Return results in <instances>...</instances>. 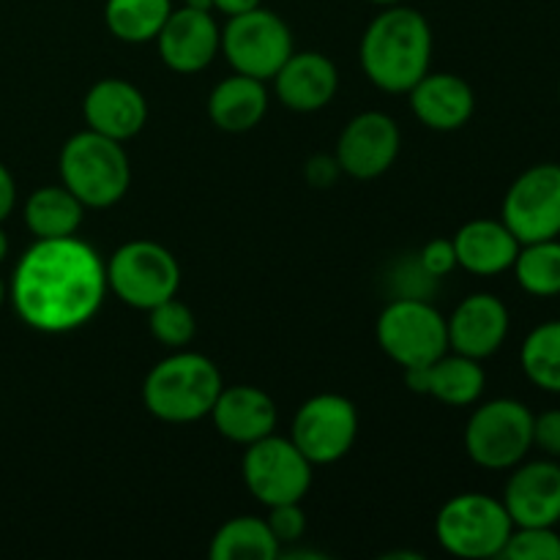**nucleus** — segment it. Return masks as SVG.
<instances>
[{"mask_svg":"<svg viewBox=\"0 0 560 560\" xmlns=\"http://www.w3.org/2000/svg\"><path fill=\"white\" fill-rule=\"evenodd\" d=\"M170 11H173V0H107L104 25L118 42L148 44L156 42Z\"/></svg>","mask_w":560,"mask_h":560,"instance_id":"a878e982","label":"nucleus"},{"mask_svg":"<svg viewBox=\"0 0 560 560\" xmlns=\"http://www.w3.org/2000/svg\"><path fill=\"white\" fill-rule=\"evenodd\" d=\"M501 222L520 244L560 238V164L541 162L514 178L506 189Z\"/></svg>","mask_w":560,"mask_h":560,"instance_id":"f8f14e48","label":"nucleus"},{"mask_svg":"<svg viewBox=\"0 0 560 560\" xmlns=\"http://www.w3.org/2000/svg\"><path fill=\"white\" fill-rule=\"evenodd\" d=\"M501 558L560 560V534L556 528H514Z\"/></svg>","mask_w":560,"mask_h":560,"instance_id":"c756f323","label":"nucleus"},{"mask_svg":"<svg viewBox=\"0 0 560 560\" xmlns=\"http://www.w3.org/2000/svg\"><path fill=\"white\" fill-rule=\"evenodd\" d=\"M514 523L506 506L485 492H463L443 503L435 517V536L443 550L463 560L501 558Z\"/></svg>","mask_w":560,"mask_h":560,"instance_id":"39448f33","label":"nucleus"},{"mask_svg":"<svg viewBox=\"0 0 560 560\" xmlns=\"http://www.w3.org/2000/svg\"><path fill=\"white\" fill-rule=\"evenodd\" d=\"M88 129L109 137V140L126 142L142 131L148 124V102L142 91L120 77H104L93 82L82 102Z\"/></svg>","mask_w":560,"mask_h":560,"instance_id":"f3484780","label":"nucleus"},{"mask_svg":"<svg viewBox=\"0 0 560 560\" xmlns=\"http://www.w3.org/2000/svg\"><path fill=\"white\" fill-rule=\"evenodd\" d=\"M520 366L536 388L560 394V320L541 323L523 339Z\"/></svg>","mask_w":560,"mask_h":560,"instance_id":"cd10ccee","label":"nucleus"},{"mask_svg":"<svg viewBox=\"0 0 560 560\" xmlns=\"http://www.w3.org/2000/svg\"><path fill=\"white\" fill-rule=\"evenodd\" d=\"M312 468L315 465L299 452V446L277 432L249 443L241 459L246 490L266 509L304 501L312 487Z\"/></svg>","mask_w":560,"mask_h":560,"instance_id":"9d476101","label":"nucleus"},{"mask_svg":"<svg viewBox=\"0 0 560 560\" xmlns=\"http://www.w3.org/2000/svg\"><path fill=\"white\" fill-rule=\"evenodd\" d=\"M268 113L266 82L246 74H230L208 96V118L228 135L252 131Z\"/></svg>","mask_w":560,"mask_h":560,"instance_id":"5701e85b","label":"nucleus"},{"mask_svg":"<svg viewBox=\"0 0 560 560\" xmlns=\"http://www.w3.org/2000/svg\"><path fill=\"white\" fill-rule=\"evenodd\" d=\"M16 206V184H14V175L9 173L3 162H0V224L11 217Z\"/></svg>","mask_w":560,"mask_h":560,"instance_id":"f704fd0d","label":"nucleus"},{"mask_svg":"<svg viewBox=\"0 0 560 560\" xmlns=\"http://www.w3.org/2000/svg\"><path fill=\"white\" fill-rule=\"evenodd\" d=\"M222 388V372L208 355L180 348L151 366L142 381V405L164 424H195L211 416Z\"/></svg>","mask_w":560,"mask_h":560,"instance_id":"7ed1b4c3","label":"nucleus"},{"mask_svg":"<svg viewBox=\"0 0 560 560\" xmlns=\"http://www.w3.org/2000/svg\"><path fill=\"white\" fill-rule=\"evenodd\" d=\"M383 353L402 370L427 366L448 353L446 317L421 295H399L383 306L375 326Z\"/></svg>","mask_w":560,"mask_h":560,"instance_id":"0eeeda50","label":"nucleus"},{"mask_svg":"<svg viewBox=\"0 0 560 560\" xmlns=\"http://www.w3.org/2000/svg\"><path fill=\"white\" fill-rule=\"evenodd\" d=\"M5 295H9V288H5V282H3V277H0V306H3V301H5Z\"/></svg>","mask_w":560,"mask_h":560,"instance_id":"ea45409f","label":"nucleus"},{"mask_svg":"<svg viewBox=\"0 0 560 560\" xmlns=\"http://www.w3.org/2000/svg\"><path fill=\"white\" fill-rule=\"evenodd\" d=\"M60 184L85 208L104 211L118 206L131 186V164L124 142L98 131H77L60 148Z\"/></svg>","mask_w":560,"mask_h":560,"instance_id":"20e7f679","label":"nucleus"},{"mask_svg":"<svg viewBox=\"0 0 560 560\" xmlns=\"http://www.w3.org/2000/svg\"><path fill=\"white\" fill-rule=\"evenodd\" d=\"M503 506L514 528H556L560 523V463L534 459L512 468L503 487Z\"/></svg>","mask_w":560,"mask_h":560,"instance_id":"4468645a","label":"nucleus"},{"mask_svg":"<svg viewBox=\"0 0 560 560\" xmlns=\"http://www.w3.org/2000/svg\"><path fill=\"white\" fill-rule=\"evenodd\" d=\"M370 3H375V5H383V9H386V5H397V3H405V0H370Z\"/></svg>","mask_w":560,"mask_h":560,"instance_id":"58836bf2","label":"nucleus"},{"mask_svg":"<svg viewBox=\"0 0 560 560\" xmlns=\"http://www.w3.org/2000/svg\"><path fill=\"white\" fill-rule=\"evenodd\" d=\"M5 255H9V235H5L3 224H0V262L5 260Z\"/></svg>","mask_w":560,"mask_h":560,"instance_id":"4c0bfd02","label":"nucleus"},{"mask_svg":"<svg viewBox=\"0 0 560 560\" xmlns=\"http://www.w3.org/2000/svg\"><path fill=\"white\" fill-rule=\"evenodd\" d=\"M452 241L457 252V268L474 277H498L503 271H512L520 246H523L517 235L498 219H474L463 224Z\"/></svg>","mask_w":560,"mask_h":560,"instance_id":"4be33fe9","label":"nucleus"},{"mask_svg":"<svg viewBox=\"0 0 560 560\" xmlns=\"http://www.w3.org/2000/svg\"><path fill=\"white\" fill-rule=\"evenodd\" d=\"M271 82L284 107L293 113H317L337 96L339 71L328 55L304 49L290 55Z\"/></svg>","mask_w":560,"mask_h":560,"instance_id":"a211bd4d","label":"nucleus"},{"mask_svg":"<svg viewBox=\"0 0 560 560\" xmlns=\"http://www.w3.org/2000/svg\"><path fill=\"white\" fill-rule=\"evenodd\" d=\"M410 109L432 131H457L474 118L476 93L468 80L448 71H427L408 91Z\"/></svg>","mask_w":560,"mask_h":560,"instance_id":"6ab92c4d","label":"nucleus"},{"mask_svg":"<svg viewBox=\"0 0 560 560\" xmlns=\"http://www.w3.org/2000/svg\"><path fill=\"white\" fill-rule=\"evenodd\" d=\"M534 446L550 459H560V408L534 416Z\"/></svg>","mask_w":560,"mask_h":560,"instance_id":"473e14b6","label":"nucleus"},{"mask_svg":"<svg viewBox=\"0 0 560 560\" xmlns=\"http://www.w3.org/2000/svg\"><path fill=\"white\" fill-rule=\"evenodd\" d=\"M558 98H560V82H558Z\"/></svg>","mask_w":560,"mask_h":560,"instance_id":"a19ab883","label":"nucleus"},{"mask_svg":"<svg viewBox=\"0 0 560 560\" xmlns=\"http://www.w3.org/2000/svg\"><path fill=\"white\" fill-rule=\"evenodd\" d=\"M512 271L528 295L556 299L560 295V238L530 241L520 246Z\"/></svg>","mask_w":560,"mask_h":560,"instance_id":"bb28decb","label":"nucleus"},{"mask_svg":"<svg viewBox=\"0 0 560 560\" xmlns=\"http://www.w3.org/2000/svg\"><path fill=\"white\" fill-rule=\"evenodd\" d=\"M463 443L479 468L512 470L534 448V413L520 399H490L470 413Z\"/></svg>","mask_w":560,"mask_h":560,"instance_id":"423d86ee","label":"nucleus"},{"mask_svg":"<svg viewBox=\"0 0 560 560\" xmlns=\"http://www.w3.org/2000/svg\"><path fill=\"white\" fill-rule=\"evenodd\" d=\"M405 372V386L416 394H430L438 402L452 408L476 405L485 394L487 372L481 361L468 359L463 353H443L441 359L427 366H413Z\"/></svg>","mask_w":560,"mask_h":560,"instance_id":"aec40b11","label":"nucleus"},{"mask_svg":"<svg viewBox=\"0 0 560 560\" xmlns=\"http://www.w3.org/2000/svg\"><path fill=\"white\" fill-rule=\"evenodd\" d=\"M208 556L211 560H277L282 556V545L273 539L266 520L241 514L213 534Z\"/></svg>","mask_w":560,"mask_h":560,"instance_id":"393cba45","label":"nucleus"},{"mask_svg":"<svg viewBox=\"0 0 560 560\" xmlns=\"http://www.w3.org/2000/svg\"><path fill=\"white\" fill-rule=\"evenodd\" d=\"M359 438V410L342 394H315L293 416L290 441L312 465L348 457Z\"/></svg>","mask_w":560,"mask_h":560,"instance_id":"9b49d317","label":"nucleus"},{"mask_svg":"<svg viewBox=\"0 0 560 560\" xmlns=\"http://www.w3.org/2000/svg\"><path fill=\"white\" fill-rule=\"evenodd\" d=\"M211 419L219 435L238 446H249L277 430L279 410L271 394L241 383V386H224L219 392Z\"/></svg>","mask_w":560,"mask_h":560,"instance_id":"412c9836","label":"nucleus"},{"mask_svg":"<svg viewBox=\"0 0 560 560\" xmlns=\"http://www.w3.org/2000/svg\"><path fill=\"white\" fill-rule=\"evenodd\" d=\"M421 271L430 279H443L457 268V252H454L452 238H432L427 241L424 249L419 252Z\"/></svg>","mask_w":560,"mask_h":560,"instance_id":"2f4dec72","label":"nucleus"},{"mask_svg":"<svg viewBox=\"0 0 560 560\" xmlns=\"http://www.w3.org/2000/svg\"><path fill=\"white\" fill-rule=\"evenodd\" d=\"M219 52L224 55L235 74L268 82L295 52L293 33L282 16L257 5L244 14L228 16Z\"/></svg>","mask_w":560,"mask_h":560,"instance_id":"1a4fd4ad","label":"nucleus"},{"mask_svg":"<svg viewBox=\"0 0 560 560\" xmlns=\"http://www.w3.org/2000/svg\"><path fill=\"white\" fill-rule=\"evenodd\" d=\"M446 326L448 350L485 361L503 348L512 317H509V306L498 295L470 293L459 301L452 317H446Z\"/></svg>","mask_w":560,"mask_h":560,"instance_id":"dca6fc26","label":"nucleus"},{"mask_svg":"<svg viewBox=\"0 0 560 560\" xmlns=\"http://www.w3.org/2000/svg\"><path fill=\"white\" fill-rule=\"evenodd\" d=\"M257 5H260V0H213V9L228 16L244 14V11L257 9Z\"/></svg>","mask_w":560,"mask_h":560,"instance_id":"c9c22d12","label":"nucleus"},{"mask_svg":"<svg viewBox=\"0 0 560 560\" xmlns=\"http://www.w3.org/2000/svg\"><path fill=\"white\" fill-rule=\"evenodd\" d=\"M107 290L131 310H153L173 299L180 288V266L167 246L156 241H129L120 244L104 262Z\"/></svg>","mask_w":560,"mask_h":560,"instance_id":"6e6552de","label":"nucleus"},{"mask_svg":"<svg viewBox=\"0 0 560 560\" xmlns=\"http://www.w3.org/2000/svg\"><path fill=\"white\" fill-rule=\"evenodd\" d=\"M339 175H342V167H339L334 153L331 156L328 153H315L304 167V178L312 189H331L339 180Z\"/></svg>","mask_w":560,"mask_h":560,"instance_id":"72a5a7b5","label":"nucleus"},{"mask_svg":"<svg viewBox=\"0 0 560 560\" xmlns=\"http://www.w3.org/2000/svg\"><path fill=\"white\" fill-rule=\"evenodd\" d=\"M148 328H151L153 339H156L162 348L170 350H180L195 339L197 334V320H195V312L178 301L173 299L162 301L156 304L153 310H148Z\"/></svg>","mask_w":560,"mask_h":560,"instance_id":"c85d7f7f","label":"nucleus"},{"mask_svg":"<svg viewBox=\"0 0 560 560\" xmlns=\"http://www.w3.org/2000/svg\"><path fill=\"white\" fill-rule=\"evenodd\" d=\"M399 145H402V135H399L397 120L381 109H366L339 131L334 156L342 167V175L372 180L394 167Z\"/></svg>","mask_w":560,"mask_h":560,"instance_id":"ddd939ff","label":"nucleus"},{"mask_svg":"<svg viewBox=\"0 0 560 560\" xmlns=\"http://www.w3.org/2000/svg\"><path fill=\"white\" fill-rule=\"evenodd\" d=\"M432 25L419 9L386 5L366 25L359 44V60L366 80L383 93H408L432 63Z\"/></svg>","mask_w":560,"mask_h":560,"instance_id":"f03ea898","label":"nucleus"},{"mask_svg":"<svg viewBox=\"0 0 560 560\" xmlns=\"http://www.w3.org/2000/svg\"><path fill=\"white\" fill-rule=\"evenodd\" d=\"M222 27L211 11H197L189 5L170 11L167 22L156 36V49L162 63L175 74H197L208 69L219 55Z\"/></svg>","mask_w":560,"mask_h":560,"instance_id":"2eb2a0df","label":"nucleus"},{"mask_svg":"<svg viewBox=\"0 0 560 560\" xmlns=\"http://www.w3.org/2000/svg\"><path fill=\"white\" fill-rule=\"evenodd\" d=\"M104 260L77 235L36 238L11 273L9 299L27 328L69 334L98 315L107 295Z\"/></svg>","mask_w":560,"mask_h":560,"instance_id":"f257e3e1","label":"nucleus"},{"mask_svg":"<svg viewBox=\"0 0 560 560\" xmlns=\"http://www.w3.org/2000/svg\"><path fill=\"white\" fill-rule=\"evenodd\" d=\"M184 5L197 11H213V0H184Z\"/></svg>","mask_w":560,"mask_h":560,"instance_id":"e433bc0d","label":"nucleus"},{"mask_svg":"<svg viewBox=\"0 0 560 560\" xmlns=\"http://www.w3.org/2000/svg\"><path fill=\"white\" fill-rule=\"evenodd\" d=\"M268 528L279 545H295L306 530V514L301 503H279L268 509Z\"/></svg>","mask_w":560,"mask_h":560,"instance_id":"7c9ffc66","label":"nucleus"},{"mask_svg":"<svg viewBox=\"0 0 560 560\" xmlns=\"http://www.w3.org/2000/svg\"><path fill=\"white\" fill-rule=\"evenodd\" d=\"M85 206L60 186H42L33 191L22 208V219L33 238H69L80 230Z\"/></svg>","mask_w":560,"mask_h":560,"instance_id":"b1692460","label":"nucleus"}]
</instances>
